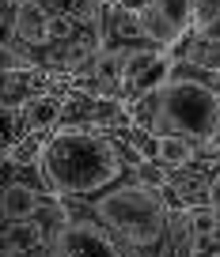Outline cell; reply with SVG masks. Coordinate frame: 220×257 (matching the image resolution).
<instances>
[{
  "instance_id": "5b68a950",
  "label": "cell",
  "mask_w": 220,
  "mask_h": 257,
  "mask_svg": "<svg viewBox=\"0 0 220 257\" xmlns=\"http://www.w3.org/2000/svg\"><path fill=\"white\" fill-rule=\"evenodd\" d=\"M57 193L46 182L38 163H8L4 159V223H23L42 212V204Z\"/></svg>"
},
{
  "instance_id": "52a82bcc",
  "label": "cell",
  "mask_w": 220,
  "mask_h": 257,
  "mask_svg": "<svg viewBox=\"0 0 220 257\" xmlns=\"http://www.w3.org/2000/svg\"><path fill=\"white\" fill-rule=\"evenodd\" d=\"M125 125H133L129 102L106 98V95H91V91H80V87L65 91L61 128H125Z\"/></svg>"
},
{
  "instance_id": "30bf717a",
  "label": "cell",
  "mask_w": 220,
  "mask_h": 257,
  "mask_svg": "<svg viewBox=\"0 0 220 257\" xmlns=\"http://www.w3.org/2000/svg\"><path fill=\"white\" fill-rule=\"evenodd\" d=\"M171 76V53L163 49H140V53L125 57V102H140L144 95H152L156 87H163Z\"/></svg>"
},
{
  "instance_id": "8fae6325",
  "label": "cell",
  "mask_w": 220,
  "mask_h": 257,
  "mask_svg": "<svg viewBox=\"0 0 220 257\" xmlns=\"http://www.w3.org/2000/svg\"><path fill=\"white\" fill-rule=\"evenodd\" d=\"M57 87H72L65 76L46 72V68H16V72H4V95H0V106L12 110V106H23L38 95H49Z\"/></svg>"
},
{
  "instance_id": "ba28073f",
  "label": "cell",
  "mask_w": 220,
  "mask_h": 257,
  "mask_svg": "<svg viewBox=\"0 0 220 257\" xmlns=\"http://www.w3.org/2000/svg\"><path fill=\"white\" fill-rule=\"evenodd\" d=\"M65 91L68 87H57L49 95H38L23 106H12L4 110V148L19 144V140L34 137V133H53L61 128V110H65Z\"/></svg>"
},
{
  "instance_id": "2e32d148",
  "label": "cell",
  "mask_w": 220,
  "mask_h": 257,
  "mask_svg": "<svg viewBox=\"0 0 220 257\" xmlns=\"http://www.w3.org/2000/svg\"><path fill=\"white\" fill-rule=\"evenodd\" d=\"M194 8H197V23H205V19L220 16V0H194Z\"/></svg>"
},
{
  "instance_id": "4fadbf2b",
  "label": "cell",
  "mask_w": 220,
  "mask_h": 257,
  "mask_svg": "<svg viewBox=\"0 0 220 257\" xmlns=\"http://www.w3.org/2000/svg\"><path fill=\"white\" fill-rule=\"evenodd\" d=\"M46 4L57 12L65 23H76V27H95V31H103V12H106L103 0H46Z\"/></svg>"
},
{
  "instance_id": "277c9868",
  "label": "cell",
  "mask_w": 220,
  "mask_h": 257,
  "mask_svg": "<svg viewBox=\"0 0 220 257\" xmlns=\"http://www.w3.org/2000/svg\"><path fill=\"white\" fill-rule=\"evenodd\" d=\"M68 219L57 234L61 257H133L129 246L118 238L106 223H99V216L80 201H65Z\"/></svg>"
},
{
  "instance_id": "5bb4252c",
  "label": "cell",
  "mask_w": 220,
  "mask_h": 257,
  "mask_svg": "<svg viewBox=\"0 0 220 257\" xmlns=\"http://www.w3.org/2000/svg\"><path fill=\"white\" fill-rule=\"evenodd\" d=\"M194 257H220V227L194 242Z\"/></svg>"
},
{
  "instance_id": "8992f818",
  "label": "cell",
  "mask_w": 220,
  "mask_h": 257,
  "mask_svg": "<svg viewBox=\"0 0 220 257\" xmlns=\"http://www.w3.org/2000/svg\"><path fill=\"white\" fill-rule=\"evenodd\" d=\"M133 12H137L144 34L163 49V53H171V49L197 27L194 0H137Z\"/></svg>"
},
{
  "instance_id": "3957f363",
  "label": "cell",
  "mask_w": 220,
  "mask_h": 257,
  "mask_svg": "<svg viewBox=\"0 0 220 257\" xmlns=\"http://www.w3.org/2000/svg\"><path fill=\"white\" fill-rule=\"evenodd\" d=\"M88 204L99 216V223H106L118 238L129 246L133 257H167L171 249V204L163 197V185L140 182L137 174L129 182L114 185V189L99 193Z\"/></svg>"
},
{
  "instance_id": "e0dca14e",
  "label": "cell",
  "mask_w": 220,
  "mask_h": 257,
  "mask_svg": "<svg viewBox=\"0 0 220 257\" xmlns=\"http://www.w3.org/2000/svg\"><path fill=\"white\" fill-rule=\"evenodd\" d=\"M103 4H118V8H133L137 0H103Z\"/></svg>"
},
{
  "instance_id": "6da1fadb",
  "label": "cell",
  "mask_w": 220,
  "mask_h": 257,
  "mask_svg": "<svg viewBox=\"0 0 220 257\" xmlns=\"http://www.w3.org/2000/svg\"><path fill=\"white\" fill-rule=\"evenodd\" d=\"M140 163L144 155L125 128H53L38 155L42 174L61 201H91L129 182Z\"/></svg>"
},
{
  "instance_id": "9a60e30c",
  "label": "cell",
  "mask_w": 220,
  "mask_h": 257,
  "mask_svg": "<svg viewBox=\"0 0 220 257\" xmlns=\"http://www.w3.org/2000/svg\"><path fill=\"white\" fill-rule=\"evenodd\" d=\"M194 34H197V38H205V42H216V46H220V16H212V19H205V23H197Z\"/></svg>"
},
{
  "instance_id": "7c38bea8",
  "label": "cell",
  "mask_w": 220,
  "mask_h": 257,
  "mask_svg": "<svg viewBox=\"0 0 220 257\" xmlns=\"http://www.w3.org/2000/svg\"><path fill=\"white\" fill-rule=\"evenodd\" d=\"M201 148H205V144L186 140V137H156V163L171 174V170L190 167V163L197 159V152H201Z\"/></svg>"
},
{
  "instance_id": "7a4b0ae2",
  "label": "cell",
  "mask_w": 220,
  "mask_h": 257,
  "mask_svg": "<svg viewBox=\"0 0 220 257\" xmlns=\"http://www.w3.org/2000/svg\"><path fill=\"white\" fill-rule=\"evenodd\" d=\"M129 113L152 137H186L212 144L220 133V72L190 61H171L167 83L133 102Z\"/></svg>"
},
{
  "instance_id": "9c48e42d",
  "label": "cell",
  "mask_w": 220,
  "mask_h": 257,
  "mask_svg": "<svg viewBox=\"0 0 220 257\" xmlns=\"http://www.w3.org/2000/svg\"><path fill=\"white\" fill-rule=\"evenodd\" d=\"M103 49L106 53H118V57H129V53H140V49H160V46L144 34V27H140L133 8L106 4V12H103Z\"/></svg>"
}]
</instances>
